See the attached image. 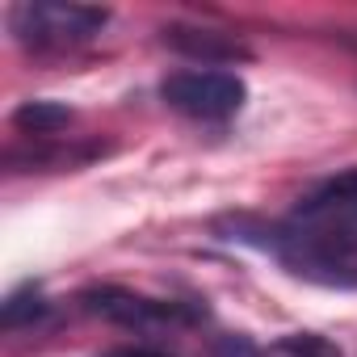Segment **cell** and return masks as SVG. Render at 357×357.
<instances>
[{"label":"cell","mask_w":357,"mask_h":357,"mask_svg":"<svg viewBox=\"0 0 357 357\" xmlns=\"http://www.w3.org/2000/svg\"><path fill=\"white\" fill-rule=\"evenodd\" d=\"M215 357H261V353H257V344L248 336H223L215 344Z\"/></svg>","instance_id":"8"},{"label":"cell","mask_w":357,"mask_h":357,"mask_svg":"<svg viewBox=\"0 0 357 357\" xmlns=\"http://www.w3.org/2000/svg\"><path fill=\"white\" fill-rule=\"evenodd\" d=\"M13 122H17L26 135H55L59 126L72 122V109H68V105H55V101H26V105L13 114Z\"/></svg>","instance_id":"7"},{"label":"cell","mask_w":357,"mask_h":357,"mask_svg":"<svg viewBox=\"0 0 357 357\" xmlns=\"http://www.w3.org/2000/svg\"><path fill=\"white\" fill-rule=\"evenodd\" d=\"M109 357H160V353H147V349H122V353H109Z\"/></svg>","instance_id":"9"},{"label":"cell","mask_w":357,"mask_h":357,"mask_svg":"<svg viewBox=\"0 0 357 357\" xmlns=\"http://www.w3.org/2000/svg\"><path fill=\"white\" fill-rule=\"evenodd\" d=\"M227 240H240V244H252V248L269 252L294 278H307V282H319V286H340V290L357 286V244L344 240V236H332L324 227H311L294 215L286 223H269V227L236 219Z\"/></svg>","instance_id":"1"},{"label":"cell","mask_w":357,"mask_h":357,"mask_svg":"<svg viewBox=\"0 0 357 357\" xmlns=\"http://www.w3.org/2000/svg\"><path fill=\"white\" fill-rule=\"evenodd\" d=\"M164 38L176 47V51H185L194 59H202V68H215V63H236L248 55V47H240L236 38L227 34H215V30H190V26H172L164 30Z\"/></svg>","instance_id":"6"},{"label":"cell","mask_w":357,"mask_h":357,"mask_svg":"<svg viewBox=\"0 0 357 357\" xmlns=\"http://www.w3.org/2000/svg\"><path fill=\"white\" fill-rule=\"evenodd\" d=\"M160 97L168 101V109L185 114L194 122H227L244 109V80L236 72L223 68H185V72H172L160 84Z\"/></svg>","instance_id":"3"},{"label":"cell","mask_w":357,"mask_h":357,"mask_svg":"<svg viewBox=\"0 0 357 357\" xmlns=\"http://www.w3.org/2000/svg\"><path fill=\"white\" fill-rule=\"evenodd\" d=\"M84 307L93 315H105V319L126 324V328H155V324H172V319H190L194 315L185 307H176V303H155V298H143V294H130V290H114V286L89 290Z\"/></svg>","instance_id":"5"},{"label":"cell","mask_w":357,"mask_h":357,"mask_svg":"<svg viewBox=\"0 0 357 357\" xmlns=\"http://www.w3.org/2000/svg\"><path fill=\"white\" fill-rule=\"evenodd\" d=\"M109 13L93 5H63V0H38V5H17L9 13L13 34L26 47L38 51H59V47H80L105 30Z\"/></svg>","instance_id":"2"},{"label":"cell","mask_w":357,"mask_h":357,"mask_svg":"<svg viewBox=\"0 0 357 357\" xmlns=\"http://www.w3.org/2000/svg\"><path fill=\"white\" fill-rule=\"evenodd\" d=\"M294 219L357 244V168L328 176V181H319L307 198H298Z\"/></svg>","instance_id":"4"}]
</instances>
